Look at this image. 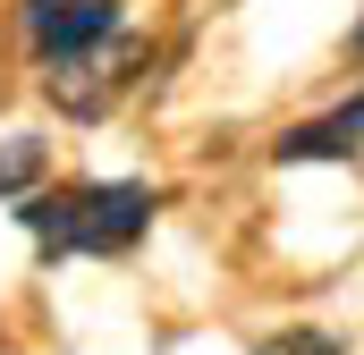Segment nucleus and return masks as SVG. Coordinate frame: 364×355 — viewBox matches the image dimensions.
<instances>
[{"label":"nucleus","mask_w":364,"mask_h":355,"mask_svg":"<svg viewBox=\"0 0 364 355\" xmlns=\"http://www.w3.org/2000/svg\"><path fill=\"white\" fill-rule=\"evenodd\" d=\"M17 220L43 237V254H127L153 229V186L102 178V186H77V195H34Z\"/></svg>","instance_id":"nucleus-1"},{"label":"nucleus","mask_w":364,"mask_h":355,"mask_svg":"<svg viewBox=\"0 0 364 355\" xmlns=\"http://www.w3.org/2000/svg\"><path fill=\"white\" fill-rule=\"evenodd\" d=\"M26 43L60 68L85 60L102 43H119V0H26Z\"/></svg>","instance_id":"nucleus-2"},{"label":"nucleus","mask_w":364,"mask_h":355,"mask_svg":"<svg viewBox=\"0 0 364 355\" xmlns=\"http://www.w3.org/2000/svg\"><path fill=\"white\" fill-rule=\"evenodd\" d=\"M356 136H364V102H348V110H331L314 127H288L279 161H339V153H356Z\"/></svg>","instance_id":"nucleus-3"},{"label":"nucleus","mask_w":364,"mask_h":355,"mask_svg":"<svg viewBox=\"0 0 364 355\" xmlns=\"http://www.w3.org/2000/svg\"><path fill=\"white\" fill-rule=\"evenodd\" d=\"M43 161H51L43 136H9V144H0V195H26V186L43 178Z\"/></svg>","instance_id":"nucleus-4"},{"label":"nucleus","mask_w":364,"mask_h":355,"mask_svg":"<svg viewBox=\"0 0 364 355\" xmlns=\"http://www.w3.org/2000/svg\"><path fill=\"white\" fill-rule=\"evenodd\" d=\"M263 355H339V347H331L322 330H288V339H272Z\"/></svg>","instance_id":"nucleus-5"}]
</instances>
